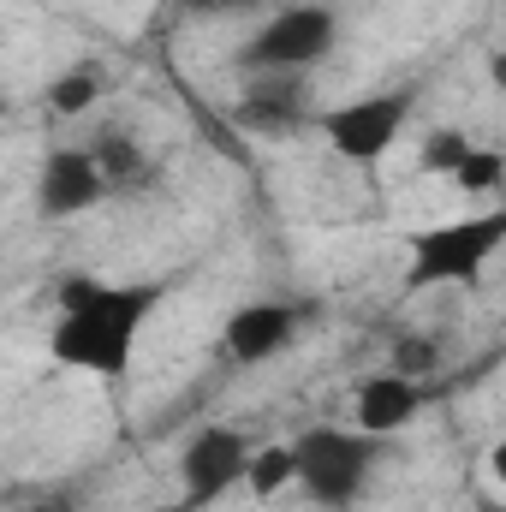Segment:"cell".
Returning <instances> with one entry per match:
<instances>
[{
    "mask_svg": "<svg viewBox=\"0 0 506 512\" xmlns=\"http://www.w3.org/2000/svg\"><path fill=\"white\" fill-rule=\"evenodd\" d=\"M167 298V280H96V274H66L60 280V316L48 334V352L60 370L120 382L131 370L137 334Z\"/></svg>",
    "mask_w": 506,
    "mask_h": 512,
    "instance_id": "obj_1",
    "label": "cell"
},
{
    "mask_svg": "<svg viewBox=\"0 0 506 512\" xmlns=\"http://www.w3.org/2000/svg\"><path fill=\"white\" fill-rule=\"evenodd\" d=\"M286 447H292V489H304L322 512L358 507L381 453H387V441L364 435V429H340V423H316Z\"/></svg>",
    "mask_w": 506,
    "mask_h": 512,
    "instance_id": "obj_2",
    "label": "cell"
},
{
    "mask_svg": "<svg viewBox=\"0 0 506 512\" xmlns=\"http://www.w3.org/2000/svg\"><path fill=\"white\" fill-rule=\"evenodd\" d=\"M506 245V209L483 215H459V221H435L405 233V292H429V286H471L483 280V268Z\"/></svg>",
    "mask_w": 506,
    "mask_h": 512,
    "instance_id": "obj_3",
    "label": "cell"
},
{
    "mask_svg": "<svg viewBox=\"0 0 506 512\" xmlns=\"http://www.w3.org/2000/svg\"><path fill=\"white\" fill-rule=\"evenodd\" d=\"M340 42V12L328 0H298V6H274L256 36L239 48L245 72H310L334 54Z\"/></svg>",
    "mask_w": 506,
    "mask_h": 512,
    "instance_id": "obj_4",
    "label": "cell"
},
{
    "mask_svg": "<svg viewBox=\"0 0 506 512\" xmlns=\"http://www.w3.org/2000/svg\"><path fill=\"white\" fill-rule=\"evenodd\" d=\"M405 114H411V90H381V96H358V102L328 108L316 126H322L328 149H334L340 161H352V167H376L381 155L399 143Z\"/></svg>",
    "mask_w": 506,
    "mask_h": 512,
    "instance_id": "obj_5",
    "label": "cell"
},
{
    "mask_svg": "<svg viewBox=\"0 0 506 512\" xmlns=\"http://www.w3.org/2000/svg\"><path fill=\"white\" fill-rule=\"evenodd\" d=\"M245 459H251V435L233 429V423H203L185 435L179 447V489H185V507H215L221 495H233L245 483Z\"/></svg>",
    "mask_w": 506,
    "mask_h": 512,
    "instance_id": "obj_6",
    "label": "cell"
},
{
    "mask_svg": "<svg viewBox=\"0 0 506 512\" xmlns=\"http://www.w3.org/2000/svg\"><path fill=\"white\" fill-rule=\"evenodd\" d=\"M310 310L292 304V298H256V304H239L227 322H221V346L239 370H256V364H274L280 352H292V340L304 334Z\"/></svg>",
    "mask_w": 506,
    "mask_h": 512,
    "instance_id": "obj_7",
    "label": "cell"
},
{
    "mask_svg": "<svg viewBox=\"0 0 506 512\" xmlns=\"http://www.w3.org/2000/svg\"><path fill=\"white\" fill-rule=\"evenodd\" d=\"M102 197H108V185H102L84 143H60L42 155V167H36V215L42 221H78Z\"/></svg>",
    "mask_w": 506,
    "mask_h": 512,
    "instance_id": "obj_8",
    "label": "cell"
},
{
    "mask_svg": "<svg viewBox=\"0 0 506 512\" xmlns=\"http://www.w3.org/2000/svg\"><path fill=\"white\" fill-rule=\"evenodd\" d=\"M239 126L256 137H292L298 126H310L304 72H251V90L239 96Z\"/></svg>",
    "mask_w": 506,
    "mask_h": 512,
    "instance_id": "obj_9",
    "label": "cell"
},
{
    "mask_svg": "<svg viewBox=\"0 0 506 512\" xmlns=\"http://www.w3.org/2000/svg\"><path fill=\"white\" fill-rule=\"evenodd\" d=\"M417 411H423V382L393 376V370L364 376L358 393H352V429H364V435H376V441H393L399 429H411Z\"/></svg>",
    "mask_w": 506,
    "mask_h": 512,
    "instance_id": "obj_10",
    "label": "cell"
},
{
    "mask_svg": "<svg viewBox=\"0 0 506 512\" xmlns=\"http://www.w3.org/2000/svg\"><path fill=\"white\" fill-rule=\"evenodd\" d=\"M84 149H90V161H96V173H102V185H108V191H143V185L161 173V167L149 161V149H143L131 131H120V126L96 131Z\"/></svg>",
    "mask_w": 506,
    "mask_h": 512,
    "instance_id": "obj_11",
    "label": "cell"
},
{
    "mask_svg": "<svg viewBox=\"0 0 506 512\" xmlns=\"http://www.w3.org/2000/svg\"><path fill=\"white\" fill-rule=\"evenodd\" d=\"M239 489H251L256 501H274V495H286L292 489V447L280 441V447H251V459H245V483Z\"/></svg>",
    "mask_w": 506,
    "mask_h": 512,
    "instance_id": "obj_12",
    "label": "cell"
},
{
    "mask_svg": "<svg viewBox=\"0 0 506 512\" xmlns=\"http://www.w3.org/2000/svg\"><path fill=\"white\" fill-rule=\"evenodd\" d=\"M471 149H477V137H471V131L429 126V131H423V143H417V167H423V173H435V179H447Z\"/></svg>",
    "mask_w": 506,
    "mask_h": 512,
    "instance_id": "obj_13",
    "label": "cell"
},
{
    "mask_svg": "<svg viewBox=\"0 0 506 512\" xmlns=\"http://www.w3.org/2000/svg\"><path fill=\"white\" fill-rule=\"evenodd\" d=\"M102 102V72L96 66H66L54 84H48V108L54 114H90Z\"/></svg>",
    "mask_w": 506,
    "mask_h": 512,
    "instance_id": "obj_14",
    "label": "cell"
},
{
    "mask_svg": "<svg viewBox=\"0 0 506 512\" xmlns=\"http://www.w3.org/2000/svg\"><path fill=\"white\" fill-rule=\"evenodd\" d=\"M447 179H453L465 197H495V191H501V179H506V155H501V149H489V143H477V149H471Z\"/></svg>",
    "mask_w": 506,
    "mask_h": 512,
    "instance_id": "obj_15",
    "label": "cell"
},
{
    "mask_svg": "<svg viewBox=\"0 0 506 512\" xmlns=\"http://www.w3.org/2000/svg\"><path fill=\"white\" fill-rule=\"evenodd\" d=\"M387 370H393V376H411V382H423V376L435 370V346H429V340H411V334H405V340L393 346V364H387Z\"/></svg>",
    "mask_w": 506,
    "mask_h": 512,
    "instance_id": "obj_16",
    "label": "cell"
},
{
    "mask_svg": "<svg viewBox=\"0 0 506 512\" xmlns=\"http://www.w3.org/2000/svg\"><path fill=\"white\" fill-rule=\"evenodd\" d=\"M197 18H239V12H262L268 0H185Z\"/></svg>",
    "mask_w": 506,
    "mask_h": 512,
    "instance_id": "obj_17",
    "label": "cell"
},
{
    "mask_svg": "<svg viewBox=\"0 0 506 512\" xmlns=\"http://www.w3.org/2000/svg\"><path fill=\"white\" fill-rule=\"evenodd\" d=\"M155 512H191V507H185V501H173V507H155Z\"/></svg>",
    "mask_w": 506,
    "mask_h": 512,
    "instance_id": "obj_18",
    "label": "cell"
}]
</instances>
